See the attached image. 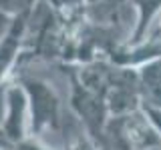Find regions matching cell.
Wrapping results in <instances>:
<instances>
[{"instance_id":"obj_1","label":"cell","mask_w":161,"mask_h":150,"mask_svg":"<svg viewBox=\"0 0 161 150\" xmlns=\"http://www.w3.org/2000/svg\"><path fill=\"white\" fill-rule=\"evenodd\" d=\"M22 84L28 96V110H30V136H40L48 130H60L63 126V106L60 98L47 80L30 74H20L14 78Z\"/></svg>"},{"instance_id":"obj_2","label":"cell","mask_w":161,"mask_h":150,"mask_svg":"<svg viewBox=\"0 0 161 150\" xmlns=\"http://www.w3.org/2000/svg\"><path fill=\"white\" fill-rule=\"evenodd\" d=\"M113 136L121 150H149L161 144V136L149 116L141 110L117 118H109L105 138Z\"/></svg>"},{"instance_id":"obj_3","label":"cell","mask_w":161,"mask_h":150,"mask_svg":"<svg viewBox=\"0 0 161 150\" xmlns=\"http://www.w3.org/2000/svg\"><path fill=\"white\" fill-rule=\"evenodd\" d=\"M70 108L83 124V130L95 140H105V130L109 124V110L103 96L85 88L70 74Z\"/></svg>"},{"instance_id":"obj_4","label":"cell","mask_w":161,"mask_h":150,"mask_svg":"<svg viewBox=\"0 0 161 150\" xmlns=\"http://www.w3.org/2000/svg\"><path fill=\"white\" fill-rule=\"evenodd\" d=\"M2 126L4 136L8 138V142L16 144L22 138L30 136V110H28V96L26 90L22 88V84L12 80L6 82L2 88Z\"/></svg>"},{"instance_id":"obj_5","label":"cell","mask_w":161,"mask_h":150,"mask_svg":"<svg viewBox=\"0 0 161 150\" xmlns=\"http://www.w3.org/2000/svg\"><path fill=\"white\" fill-rule=\"evenodd\" d=\"M32 10L34 8L16 14L8 30L4 32V36L0 38V90L8 82V76L12 74V70L16 68L20 60L22 46L26 42V34L30 28V20H32Z\"/></svg>"},{"instance_id":"obj_6","label":"cell","mask_w":161,"mask_h":150,"mask_svg":"<svg viewBox=\"0 0 161 150\" xmlns=\"http://www.w3.org/2000/svg\"><path fill=\"white\" fill-rule=\"evenodd\" d=\"M141 108L161 110V58L149 60L137 68Z\"/></svg>"},{"instance_id":"obj_7","label":"cell","mask_w":161,"mask_h":150,"mask_svg":"<svg viewBox=\"0 0 161 150\" xmlns=\"http://www.w3.org/2000/svg\"><path fill=\"white\" fill-rule=\"evenodd\" d=\"M127 2L137 12V16H135V24L129 32V38L123 44L133 46V44H139L147 36V32L155 24V20L161 16V0H127Z\"/></svg>"},{"instance_id":"obj_8","label":"cell","mask_w":161,"mask_h":150,"mask_svg":"<svg viewBox=\"0 0 161 150\" xmlns=\"http://www.w3.org/2000/svg\"><path fill=\"white\" fill-rule=\"evenodd\" d=\"M64 150H99V146L97 140L91 138L85 130H80V132L69 138V142L64 144Z\"/></svg>"},{"instance_id":"obj_9","label":"cell","mask_w":161,"mask_h":150,"mask_svg":"<svg viewBox=\"0 0 161 150\" xmlns=\"http://www.w3.org/2000/svg\"><path fill=\"white\" fill-rule=\"evenodd\" d=\"M40 0H0V12L8 14V16H16L24 10L34 8Z\"/></svg>"},{"instance_id":"obj_10","label":"cell","mask_w":161,"mask_h":150,"mask_svg":"<svg viewBox=\"0 0 161 150\" xmlns=\"http://www.w3.org/2000/svg\"><path fill=\"white\" fill-rule=\"evenodd\" d=\"M14 150H57V148H50L47 146V144H42L36 136H26V138H22L20 142H16L12 146Z\"/></svg>"},{"instance_id":"obj_11","label":"cell","mask_w":161,"mask_h":150,"mask_svg":"<svg viewBox=\"0 0 161 150\" xmlns=\"http://www.w3.org/2000/svg\"><path fill=\"white\" fill-rule=\"evenodd\" d=\"M143 112L149 116V120L153 122V126L157 128L159 136H161V110H149V108H143Z\"/></svg>"},{"instance_id":"obj_12","label":"cell","mask_w":161,"mask_h":150,"mask_svg":"<svg viewBox=\"0 0 161 150\" xmlns=\"http://www.w3.org/2000/svg\"><path fill=\"white\" fill-rule=\"evenodd\" d=\"M149 150H161V144H159V146H155V148H149Z\"/></svg>"},{"instance_id":"obj_13","label":"cell","mask_w":161,"mask_h":150,"mask_svg":"<svg viewBox=\"0 0 161 150\" xmlns=\"http://www.w3.org/2000/svg\"><path fill=\"white\" fill-rule=\"evenodd\" d=\"M0 150H14V148H12V146H10V148H0Z\"/></svg>"}]
</instances>
